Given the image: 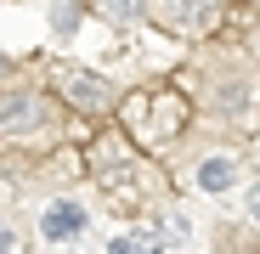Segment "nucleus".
<instances>
[{
	"instance_id": "nucleus-8",
	"label": "nucleus",
	"mask_w": 260,
	"mask_h": 254,
	"mask_svg": "<svg viewBox=\"0 0 260 254\" xmlns=\"http://www.w3.org/2000/svg\"><path fill=\"white\" fill-rule=\"evenodd\" d=\"M249 221H254V226H260V181H254V187H249Z\"/></svg>"
},
{
	"instance_id": "nucleus-4",
	"label": "nucleus",
	"mask_w": 260,
	"mask_h": 254,
	"mask_svg": "<svg viewBox=\"0 0 260 254\" xmlns=\"http://www.w3.org/2000/svg\"><path fill=\"white\" fill-rule=\"evenodd\" d=\"M215 6H221V0H164V12H170L176 28H209Z\"/></svg>"
},
{
	"instance_id": "nucleus-2",
	"label": "nucleus",
	"mask_w": 260,
	"mask_h": 254,
	"mask_svg": "<svg viewBox=\"0 0 260 254\" xmlns=\"http://www.w3.org/2000/svg\"><path fill=\"white\" fill-rule=\"evenodd\" d=\"M46 119V107H40V96L28 91H0V130H34V124Z\"/></svg>"
},
{
	"instance_id": "nucleus-7",
	"label": "nucleus",
	"mask_w": 260,
	"mask_h": 254,
	"mask_svg": "<svg viewBox=\"0 0 260 254\" xmlns=\"http://www.w3.org/2000/svg\"><path fill=\"white\" fill-rule=\"evenodd\" d=\"M102 12H113V17H142V0H102Z\"/></svg>"
},
{
	"instance_id": "nucleus-9",
	"label": "nucleus",
	"mask_w": 260,
	"mask_h": 254,
	"mask_svg": "<svg viewBox=\"0 0 260 254\" xmlns=\"http://www.w3.org/2000/svg\"><path fill=\"white\" fill-rule=\"evenodd\" d=\"M0 254H12V226L0 221Z\"/></svg>"
},
{
	"instance_id": "nucleus-3",
	"label": "nucleus",
	"mask_w": 260,
	"mask_h": 254,
	"mask_svg": "<svg viewBox=\"0 0 260 254\" xmlns=\"http://www.w3.org/2000/svg\"><path fill=\"white\" fill-rule=\"evenodd\" d=\"M79 232H85V209L68 203V198L40 215V237H46V243H68V237H79Z\"/></svg>"
},
{
	"instance_id": "nucleus-1",
	"label": "nucleus",
	"mask_w": 260,
	"mask_h": 254,
	"mask_svg": "<svg viewBox=\"0 0 260 254\" xmlns=\"http://www.w3.org/2000/svg\"><path fill=\"white\" fill-rule=\"evenodd\" d=\"M62 96L79 102V107H108L113 102V85L96 79V74H85V68H62Z\"/></svg>"
},
{
	"instance_id": "nucleus-5",
	"label": "nucleus",
	"mask_w": 260,
	"mask_h": 254,
	"mask_svg": "<svg viewBox=\"0 0 260 254\" xmlns=\"http://www.w3.org/2000/svg\"><path fill=\"white\" fill-rule=\"evenodd\" d=\"M232 181H238V164H232V158H204V164H198V187H204V192H226Z\"/></svg>"
},
{
	"instance_id": "nucleus-6",
	"label": "nucleus",
	"mask_w": 260,
	"mask_h": 254,
	"mask_svg": "<svg viewBox=\"0 0 260 254\" xmlns=\"http://www.w3.org/2000/svg\"><path fill=\"white\" fill-rule=\"evenodd\" d=\"M108 254H158V243H153V237H142V232H130V237H113V243H108Z\"/></svg>"
}]
</instances>
